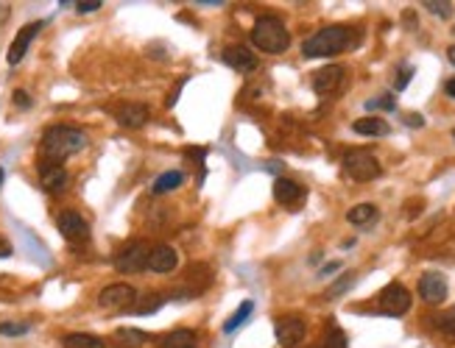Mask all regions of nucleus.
Wrapping results in <instances>:
<instances>
[{
	"mask_svg": "<svg viewBox=\"0 0 455 348\" xmlns=\"http://www.w3.org/2000/svg\"><path fill=\"white\" fill-rule=\"evenodd\" d=\"M444 92H447L450 98H455V78H450V81L444 84Z\"/></svg>",
	"mask_w": 455,
	"mask_h": 348,
	"instance_id": "4c0bfd02",
	"label": "nucleus"
},
{
	"mask_svg": "<svg viewBox=\"0 0 455 348\" xmlns=\"http://www.w3.org/2000/svg\"><path fill=\"white\" fill-rule=\"evenodd\" d=\"M182 181H185V173H182V170H168V173H162V176L154 181L151 193L154 195H165V193L182 187Z\"/></svg>",
	"mask_w": 455,
	"mask_h": 348,
	"instance_id": "6ab92c4d",
	"label": "nucleus"
},
{
	"mask_svg": "<svg viewBox=\"0 0 455 348\" xmlns=\"http://www.w3.org/2000/svg\"><path fill=\"white\" fill-rule=\"evenodd\" d=\"M321 348H347V335H344L341 329H332V332L324 337Z\"/></svg>",
	"mask_w": 455,
	"mask_h": 348,
	"instance_id": "c85d7f7f",
	"label": "nucleus"
},
{
	"mask_svg": "<svg viewBox=\"0 0 455 348\" xmlns=\"http://www.w3.org/2000/svg\"><path fill=\"white\" fill-rule=\"evenodd\" d=\"M62 343H65V348H106L101 337H95V335H84V332L68 335Z\"/></svg>",
	"mask_w": 455,
	"mask_h": 348,
	"instance_id": "4be33fe9",
	"label": "nucleus"
},
{
	"mask_svg": "<svg viewBox=\"0 0 455 348\" xmlns=\"http://www.w3.org/2000/svg\"><path fill=\"white\" fill-rule=\"evenodd\" d=\"M28 329H31V326H28L25 321H23V323H11V321H3V323H0V335H3V337H20V335H25Z\"/></svg>",
	"mask_w": 455,
	"mask_h": 348,
	"instance_id": "bb28decb",
	"label": "nucleus"
},
{
	"mask_svg": "<svg viewBox=\"0 0 455 348\" xmlns=\"http://www.w3.org/2000/svg\"><path fill=\"white\" fill-rule=\"evenodd\" d=\"M366 106H369V109H385V112H391L397 103H394V98H391V95H382V98H378V101H369Z\"/></svg>",
	"mask_w": 455,
	"mask_h": 348,
	"instance_id": "7c9ffc66",
	"label": "nucleus"
},
{
	"mask_svg": "<svg viewBox=\"0 0 455 348\" xmlns=\"http://www.w3.org/2000/svg\"><path fill=\"white\" fill-rule=\"evenodd\" d=\"M168 298H165V292H151V295H143V301H135V312L137 315H151V312H156L162 304H165Z\"/></svg>",
	"mask_w": 455,
	"mask_h": 348,
	"instance_id": "5701e85b",
	"label": "nucleus"
},
{
	"mask_svg": "<svg viewBox=\"0 0 455 348\" xmlns=\"http://www.w3.org/2000/svg\"><path fill=\"white\" fill-rule=\"evenodd\" d=\"M304 187L302 184H297V181H291V179H277L274 181V198H277V204H282V207H299L304 201Z\"/></svg>",
	"mask_w": 455,
	"mask_h": 348,
	"instance_id": "4468645a",
	"label": "nucleus"
},
{
	"mask_svg": "<svg viewBox=\"0 0 455 348\" xmlns=\"http://www.w3.org/2000/svg\"><path fill=\"white\" fill-rule=\"evenodd\" d=\"M251 312H254V304H251V301H243V304L237 307V312H235L227 323H224V332H227V335H232L235 329H240V326L249 321V315H251Z\"/></svg>",
	"mask_w": 455,
	"mask_h": 348,
	"instance_id": "393cba45",
	"label": "nucleus"
},
{
	"mask_svg": "<svg viewBox=\"0 0 455 348\" xmlns=\"http://www.w3.org/2000/svg\"><path fill=\"white\" fill-rule=\"evenodd\" d=\"M11 98H14V103H17L20 109H28V106H31V95H28L25 89H17Z\"/></svg>",
	"mask_w": 455,
	"mask_h": 348,
	"instance_id": "473e14b6",
	"label": "nucleus"
},
{
	"mask_svg": "<svg viewBox=\"0 0 455 348\" xmlns=\"http://www.w3.org/2000/svg\"><path fill=\"white\" fill-rule=\"evenodd\" d=\"M378 217V207L375 204H358V207H352L347 212V220L352 223V226H366V223H372Z\"/></svg>",
	"mask_w": 455,
	"mask_h": 348,
	"instance_id": "412c9836",
	"label": "nucleus"
},
{
	"mask_svg": "<svg viewBox=\"0 0 455 348\" xmlns=\"http://www.w3.org/2000/svg\"><path fill=\"white\" fill-rule=\"evenodd\" d=\"M84 148H87V134L70 126H51L39 142V153L45 156V162H56V165Z\"/></svg>",
	"mask_w": 455,
	"mask_h": 348,
	"instance_id": "f257e3e1",
	"label": "nucleus"
},
{
	"mask_svg": "<svg viewBox=\"0 0 455 348\" xmlns=\"http://www.w3.org/2000/svg\"><path fill=\"white\" fill-rule=\"evenodd\" d=\"M149 106L146 103H126V106H120L118 109V123L123 126V129H140V126H146V120H149Z\"/></svg>",
	"mask_w": 455,
	"mask_h": 348,
	"instance_id": "f3484780",
	"label": "nucleus"
},
{
	"mask_svg": "<svg viewBox=\"0 0 455 348\" xmlns=\"http://www.w3.org/2000/svg\"><path fill=\"white\" fill-rule=\"evenodd\" d=\"M447 59H450V62H453V65H455V45H453V48H450V51H447Z\"/></svg>",
	"mask_w": 455,
	"mask_h": 348,
	"instance_id": "58836bf2",
	"label": "nucleus"
},
{
	"mask_svg": "<svg viewBox=\"0 0 455 348\" xmlns=\"http://www.w3.org/2000/svg\"><path fill=\"white\" fill-rule=\"evenodd\" d=\"M439 329L447 332V335H455V315H444L439 318Z\"/></svg>",
	"mask_w": 455,
	"mask_h": 348,
	"instance_id": "72a5a7b5",
	"label": "nucleus"
},
{
	"mask_svg": "<svg viewBox=\"0 0 455 348\" xmlns=\"http://www.w3.org/2000/svg\"><path fill=\"white\" fill-rule=\"evenodd\" d=\"M0 187H3V167H0Z\"/></svg>",
	"mask_w": 455,
	"mask_h": 348,
	"instance_id": "ea45409f",
	"label": "nucleus"
},
{
	"mask_svg": "<svg viewBox=\"0 0 455 348\" xmlns=\"http://www.w3.org/2000/svg\"><path fill=\"white\" fill-rule=\"evenodd\" d=\"M411 75H413V67H402L397 72V81H394V89H405L411 84Z\"/></svg>",
	"mask_w": 455,
	"mask_h": 348,
	"instance_id": "c756f323",
	"label": "nucleus"
},
{
	"mask_svg": "<svg viewBox=\"0 0 455 348\" xmlns=\"http://www.w3.org/2000/svg\"><path fill=\"white\" fill-rule=\"evenodd\" d=\"M380 312L382 315H391V318H399L411 309V292L399 284V281H391L382 287V292L378 295Z\"/></svg>",
	"mask_w": 455,
	"mask_h": 348,
	"instance_id": "423d86ee",
	"label": "nucleus"
},
{
	"mask_svg": "<svg viewBox=\"0 0 455 348\" xmlns=\"http://www.w3.org/2000/svg\"><path fill=\"white\" fill-rule=\"evenodd\" d=\"M224 62H227L232 70H237V72H251V70H257V56H254L249 48H243V45H229L227 51H224Z\"/></svg>",
	"mask_w": 455,
	"mask_h": 348,
	"instance_id": "2eb2a0df",
	"label": "nucleus"
},
{
	"mask_svg": "<svg viewBox=\"0 0 455 348\" xmlns=\"http://www.w3.org/2000/svg\"><path fill=\"white\" fill-rule=\"evenodd\" d=\"M338 268H341L338 262H330V265H324V268H321V276H330V273H335Z\"/></svg>",
	"mask_w": 455,
	"mask_h": 348,
	"instance_id": "c9c22d12",
	"label": "nucleus"
},
{
	"mask_svg": "<svg viewBox=\"0 0 455 348\" xmlns=\"http://www.w3.org/2000/svg\"><path fill=\"white\" fill-rule=\"evenodd\" d=\"M425 8L430 14H436V17H450L453 14V3H447V0H425Z\"/></svg>",
	"mask_w": 455,
	"mask_h": 348,
	"instance_id": "a878e982",
	"label": "nucleus"
},
{
	"mask_svg": "<svg viewBox=\"0 0 455 348\" xmlns=\"http://www.w3.org/2000/svg\"><path fill=\"white\" fill-rule=\"evenodd\" d=\"M98 8H101V0H81V3H76L78 14H89V11H98Z\"/></svg>",
	"mask_w": 455,
	"mask_h": 348,
	"instance_id": "2f4dec72",
	"label": "nucleus"
},
{
	"mask_svg": "<svg viewBox=\"0 0 455 348\" xmlns=\"http://www.w3.org/2000/svg\"><path fill=\"white\" fill-rule=\"evenodd\" d=\"M251 42L254 48H260L263 53H285L291 45V34L285 28V22L274 14H266L254 22L251 28Z\"/></svg>",
	"mask_w": 455,
	"mask_h": 348,
	"instance_id": "7ed1b4c3",
	"label": "nucleus"
},
{
	"mask_svg": "<svg viewBox=\"0 0 455 348\" xmlns=\"http://www.w3.org/2000/svg\"><path fill=\"white\" fill-rule=\"evenodd\" d=\"M56 226H59V231H62V237H65L68 243H87V240H89V223H87L78 212H73V209L59 212Z\"/></svg>",
	"mask_w": 455,
	"mask_h": 348,
	"instance_id": "6e6552de",
	"label": "nucleus"
},
{
	"mask_svg": "<svg viewBox=\"0 0 455 348\" xmlns=\"http://www.w3.org/2000/svg\"><path fill=\"white\" fill-rule=\"evenodd\" d=\"M453 137H455V129H453Z\"/></svg>",
	"mask_w": 455,
	"mask_h": 348,
	"instance_id": "a19ab883",
	"label": "nucleus"
},
{
	"mask_svg": "<svg viewBox=\"0 0 455 348\" xmlns=\"http://www.w3.org/2000/svg\"><path fill=\"white\" fill-rule=\"evenodd\" d=\"M39 184H42L45 193L56 195V193H62L68 187V170L62 165H56V162H42L39 165Z\"/></svg>",
	"mask_w": 455,
	"mask_h": 348,
	"instance_id": "9b49d317",
	"label": "nucleus"
},
{
	"mask_svg": "<svg viewBox=\"0 0 455 348\" xmlns=\"http://www.w3.org/2000/svg\"><path fill=\"white\" fill-rule=\"evenodd\" d=\"M137 301V290L132 284H109L101 290L98 295V307L106 309V312H123V309H132Z\"/></svg>",
	"mask_w": 455,
	"mask_h": 348,
	"instance_id": "39448f33",
	"label": "nucleus"
},
{
	"mask_svg": "<svg viewBox=\"0 0 455 348\" xmlns=\"http://www.w3.org/2000/svg\"><path fill=\"white\" fill-rule=\"evenodd\" d=\"M380 162L375 159V153L369 150H349L344 156V173L352 179V181H372L380 176Z\"/></svg>",
	"mask_w": 455,
	"mask_h": 348,
	"instance_id": "20e7f679",
	"label": "nucleus"
},
{
	"mask_svg": "<svg viewBox=\"0 0 455 348\" xmlns=\"http://www.w3.org/2000/svg\"><path fill=\"white\" fill-rule=\"evenodd\" d=\"M149 254H151V248H149L146 243L135 240V243H129L126 248H120V251L115 254V268H118L120 273H137V271H146V265H149Z\"/></svg>",
	"mask_w": 455,
	"mask_h": 348,
	"instance_id": "0eeeda50",
	"label": "nucleus"
},
{
	"mask_svg": "<svg viewBox=\"0 0 455 348\" xmlns=\"http://www.w3.org/2000/svg\"><path fill=\"white\" fill-rule=\"evenodd\" d=\"M176 262H179V257H176V251L170 245H154L146 268L154 271V273H170L176 268Z\"/></svg>",
	"mask_w": 455,
	"mask_h": 348,
	"instance_id": "dca6fc26",
	"label": "nucleus"
},
{
	"mask_svg": "<svg viewBox=\"0 0 455 348\" xmlns=\"http://www.w3.org/2000/svg\"><path fill=\"white\" fill-rule=\"evenodd\" d=\"M115 340H118L123 348H140L149 343V335L140 332V329H129V326H126V329H118V332H115Z\"/></svg>",
	"mask_w": 455,
	"mask_h": 348,
	"instance_id": "aec40b11",
	"label": "nucleus"
},
{
	"mask_svg": "<svg viewBox=\"0 0 455 348\" xmlns=\"http://www.w3.org/2000/svg\"><path fill=\"white\" fill-rule=\"evenodd\" d=\"M344 72H347V70L341 67V65H327V67H321L318 72H313V89H316L318 95L335 92V89L344 84Z\"/></svg>",
	"mask_w": 455,
	"mask_h": 348,
	"instance_id": "f8f14e48",
	"label": "nucleus"
},
{
	"mask_svg": "<svg viewBox=\"0 0 455 348\" xmlns=\"http://www.w3.org/2000/svg\"><path fill=\"white\" fill-rule=\"evenodd\" d=\"M0 257H11V245L3 237H0Z\"/></svg>",
	"mask_w": 455,
	"mask_h": 348,
	"instance_id": "e433bc0d",
	"label": "nucleus"
},
{
	"mask_svg": "<svg viewBox=\"0 0 455 348\" xmlns=\"http://www.w3.org/2000/svg\"><path fill=\"white\" fill-rule=\"evenodd\" d=\"M355 278H358L355 273H347V276L341 278V281H335V284H332V287L327 290V298H338L341 292H347V290H349V287L355 284Z\"/></svg>",
	"mask_w": 455,
	"mask_h": 348,
	"instance_id": "cd10ccee",
	"label": "nucleus"
},
{
	"mask_svg": "<svg viewBox=\"0 0 455 348\" xmlns=\"http://www.w3.org/2000/svg\"><path fill=\"white\" fill-rule=\"evenodd\" d=\"M419 295L428 304H442L447 298V278L442 273H425L419 278Z\"/></svg>",
	"mask_w": 455,
	"mask_h": 348,
	"instance_id": "ddd939ff",
	"label": "nucleus"
},
{
	"mask_svg": "<svg viewBox=\"0 0 455 348\" xmlns=\"http://www.w3.org/2000/svg\"><path fill=\"white\" fill-rule=\"evenodd\" d=\"M307 335V323L302 318L291 315V318H280L277 321V343L282 348H297Z\"/></svg>",
	"mask_w": 455,
	"mask_h": 348,
	"instance_id": "1a4fd4ad",
	"label": "nucleus"
},
{
	"mask_svg": "<svg viewBox=\"0 0 455 348\" xmlns=\"http://www.w3.org/2000/svg\"><path fill=\"white\" fill-rule=\"evenodd\" d=\"M352 45V31L344 25H327L321 31H316L313 37H307L302 42L304 59H324V56H335L341 51H347Z\"/></svg>",
	"mask_w": 455,
	"mask_h": 348,
	"instance_id": "f03ea898",
	"label": "nucleus"
},
{
	"mask_svg": "<svg viewBox=\"0 0 455 348\" xmlns=\"http://www.w3.org/2000/svg\"><path fill=\"white\" fill-rule=\"evenodd\" d=\"M165 348H196V335L190 329H176L165 337Z\"/></svg>",
	"mask_w": 455,
	"mask_h": 348,
	"instance_id": "b1692460",
	"label": "nucleus"
},
{
	"mask_svg": "<svg viewBox=\"0 0 455 348\" xmlns=\"http://www.w3.org/2000/svg\"><path fill=\"white\" fill-rule=\"evenodd\" d=\"M405 126H411V129H422V126H425V117L411 112V115H405Z\"/></svg>",
	"mask_w": 455,
	"mask_h": 348,
	"instance_id": "f704fd0d",
	"label": "nucleus"
},
{
	"mask_svg": "<svg viewBox=\"0 0 455 348\" xmlns=\"http://www.w3.org/2000/svg\"><path fill=\"white\" fill-rule=\"evenodd\" d=\"M352 131L361 134V137H385L391 129H388V123L380 120V117H361V120L352 123Z\"/></svg>",
	"mask_w": 455,
	"mask_h": 348,
	"instance_id": "a211bd4d",
	"label": "nucleus"
},
{
	"mask_svg": "<svg viewBox=\"0 0 455 348\" xmlns=\"http://www.w3.org/2000/svg\"><path fill=\"white\" fill-rule=\"evenodd\" d=\"M39 28H42V22H28V25H23L20 31H17V37H14V42H11V48H8V65H20L23 62V56L28 53V45L34 42V37L39 34Z\"/></svg>",
	"mask_w": 455,
	"mask_h": 348,
	"instance_id": "9d476101",
	"label": "nucleus"
}]
</instances>
